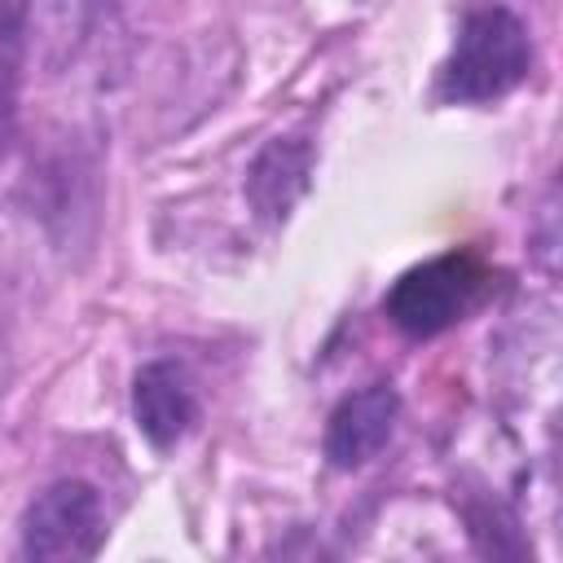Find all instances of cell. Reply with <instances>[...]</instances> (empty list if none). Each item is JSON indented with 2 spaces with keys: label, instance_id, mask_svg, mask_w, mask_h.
<instances>
[{
  "label": "cell",
  "instance_id": "cell-4",
  "mask_svg": "<svg viewBox=\"0 0 563 563\" xmlns=\"http://www.w3.org/2000/svg\"><path fill=\"white\" fill-rule=\"evenodd\" d=\"M400 418V396L391 383H369L339 400V409L325 422V457L339 471H356L369 457L383 453Z\"/></svg>",
  "mask_w": 563,
  "mask_h": 563
},
{
  "label": "cell",
  "instance_id": "cell-1",
  "mask_svg": "<svg viewBox=\"0 0 563 563\" xmlns=\"http://www.w3.org/2000/svg\"><path fill=\"white\" fill-rule=\"evenodd\" d=\"M532 70V40L528 26L510 9H475L457 44L444 62L440 92L449 101H497L510 88H519Z\"/></svg>",
  "mask_w": 563,
  "mask_h": 563
},
{
  "label": "cell",
  "instance_id": "cell-2",
  "mask_svg": "<svg viewBox=\"0 0 563 563\" xmlns=\"http://www.w3.org/2000/svg\"><path fill=\"white\" fill-rule=\"evenodd\" d=\"M484 264L466 251H449L435 255L418 268H409L391 290H387V317L396 330H405L409 339H431L444 334L449 325H457L484 295Z\"/></svg>",
  "mask_w": 563,
  "mask_h": 563
},
{
  "label": "cell",
  "instance_id": "cell-5",
  "mask_svg": "<svg viewBox=\"0 0 563 563\" xmlns=\"http://www.w3.org/2000/svg\"><path fill=\"white\" fill-rule=\"evenodd\" d=\"M132 418L154 449L180 444L198 422V387L185 365L150 361L132 378Z\"/></svg>",
  "mask_w": 563,
  "mask_h": 563
},
{
  "label": "cell",
  "instance_id": "cell-3",
  "mask_svg": "<svg viewBox=\"0 0 563 563\" xmlns=\"http://www.w3.org/2000/svg\"><path fill=\"white\" fill-rule=\"evenodd\" d=\"M106 541L101 493L84 479H57L22 515V554L26 559H92Z\"/></svg>",
  "mask_w": 563,
  "mask_h": 563
},
{
  "label": "cell",
  "instance_id": "cell-7",
  "mask_svg": "<svg viewBox=\"0 0 563 563\" xmlns=\"http://www.w3.org/2000/svg\"><path fill=\"white\" fill-rule=\"evenodd\" d=\"M13 106V57H0V119Z\"/></svg>",
  "mask_w": 563,
  "mask_h": 563
},
{
  "label": "cell",
  "instance_id": "cell-6",
  "mask_svg": "<svg viewBox=\"0 0 563 563\" xmlns=\"http://www.w3.org/2000/svg\"><path fill=\"white\" fill-rule=\"evenodd\" d=\"M312 180V145L303 136H273L246 167V198L264 224H282Z\"/></svg>",
  "mask_w": 563,
  "mask_h": 563
}]
</instances>
